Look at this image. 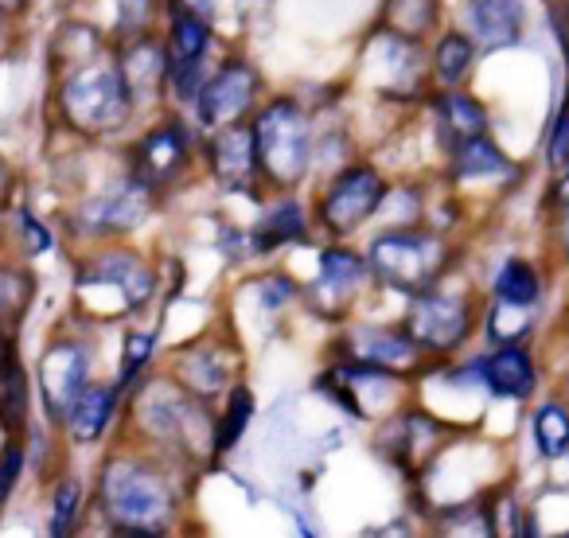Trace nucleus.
<instances>
[{
  "instance_id": "2f4dec72",
  "label": "nucleus",
  "mask_w": 569,
  "mask_h": 538,
  "mask_svg": "<svg viewBox=\"0 0 569 538\" xmlns=\"http://www.w3.org/2000/svg\"><path fill=\"white\" fill-rule=\"evenodd\" d=\"M149 351H152V336H129L126 367H121V375H126V379H121V382H129V379H133V371L144 363V359H149Z\"/></svg>"
},
{
  "instance_id": "cd10ccee",
  "label": "nucleus",
  "mask_w": 569,
  "mask_h": 538,
  "mask_svg": "<svg viewBox=\"0 0 569 538\" xmlns=\"http://www.w3.org/2000/svg\"><path fill=\"white\" fill-rule=\"evenodd\" d=\"M527 328H530V312H527V305L499 301V309L491 312V336H496V340L515 343L522 332H527Z\"/></svg>"
},
{
  "instance_id": "ddd939ff",
  "label": "nucleus",
  "mask_w": 569,
  "mask_h": 538,
  "mask_svg": "<svg viewBox=\"0 0 569 538\" xmlns=\"http://www.w3.org/2000/svg\"><path fill=\"white\" fill-rule=\"evenodd\" d=\"M351 343L359 348L363 363L387 367V371H406L418 359V340L413 336L382 332V328H363V332L351 336Z\"/></svg>"
},
{
  "instance_id": "c9c22d12",
  "label": "nucleus",
  "mask_w": 569,
  "mask_h": 538,
  "mask_svg": "<svg viewBox=\"0 0 569 538\" xmlns=\"http://www.w3.org/2000/svg\"><path fill=\"white\" fill-rule=\"evenodd\" d=\"M561 238H566V250H569V215H566V230H561Z\"/></svg>"
},
{
  "instance_id": "7ed1b4c3",
  "label": "nucleus",
  "mask_w": 569,
  "mask_h": 538,
  "mask_svg": "<svg viewBox=\"0 0 569 538\" xmlns=\"http://www.w3.org/2000/svg\"><path fill=\"white\" fill-rule=\"evenodd\" d=\"M445 261H449L445 246L433 235H418V230L382 235L371 250L375 278L390 289H402V293H426L441 278Z\"/></svg>"
},
{
  "instance_id": "f3484780",
  "label": "nucleus",
  "mask_w": 569,
  "mask_h": 538,
  "mask_svg": "<svg viewBox=\"0 0 569 538\" xmlns=\"http://www.w3.org/2000/svg\"><path fill=\"white\" fill-rule=\"evenodd\" d=\"M452 152H457V176H465V180H488V176L511 172L507 157L483 133L472 137V141H465V145H457Z\"/></svg>"
},
{
  "instance_id": "39448f33",
  "label": "nucleus",
  "mask_w": 569,
  "mask_h": 538,
  "mask_svg": "<svg viewBox=\"0 0 569 538\" xmlns=\"http://www.w3.org/2000/svg\"><path fill=\"white\" fill-rule=\"evenodd\" d=\"M410 336L421 348L449 351L468 336V305L460 297L418 293L410 309Z\"/></svg>"
},
{
  "instance_id": "f03ea898",
  "label": "nucleus",
  "mask_w": 569,
  "mask_h": 538,
  "mask_svg": "<svg viewBox=\"0 0 569 538\" xmlns=\"http://www.w3.org/2000/svg\"><path fill=\"white\" fill-rule=\"evenodd\" d=\"M309 121L293 98H277L253 121V157L277 183H297L309 168Z\"/></svg>"
},
{
  "instance_id": "bb28decb",
  "label": "nucleus",
  "mask_w": 569,
  "mask_h": 538,
  "mask_svg": "<svg viewBox=\"0 0 569 538\" xmlns=\"http://www.w3.org/2000/svg\"><path fill=\"white\" fill-rule=\"evenodd\" d=\"M468 67H472V43L460 40V36H449V40L437 48V79H441L445 87H457L468 74Z\"/></svg>"
},
{
  "instance_id": "a211bd4d",
  "label": "nucleus",
  "mask_w": 569,
  "mask_h": 538,
  "mask_svg": "<svg viewBox=\"0 0 569 538\" xmlns=\"http://www.w3.org/2000/svg\"><path fill=\"white\" fill-rule=\"evenodd\" d=\"M207 51V24L199 20V12H176L172 20V40H168V63L188 67L199 63ZM168 67V71H172Z\"/></svg>"
},
{
  "instance_id": "aec40b11",
  "label": "nucleus",
  "mask_w": 569,
  "mask_h": 538,
  "mask_svg": "<svg viewBox=\"0 0 569 538\" xmlns=\"http://www.w3.org/2000/svg\"><path fill=\"white\" fill-rule=\"evenodd\" d=\"M149 183H126V188L110 191V196L98 203V219H102V227H133V222H141V215L149 211Z\"/></svg>"
},
{
  "instance_id": "2eb2a0df",
  "label": "nucleus",
  "mask_w": 569,
  "mask_h": 538,
  "mask_svg": "<svg viewBox=\"0 0 569 538\" xmlns=\"http://www.w3.org/2000/svg\"><path fill=\"white\" fill-rule=\"evenodd\" d=\"M110 414H113V390H98V387L82 390L71 410H67L71 434L79 437V441H94L106 429V421H110Z\"/></svg>"
},
{
  "instance_id": "c756f323",
  "label": "nucleus",
  "mask_w": 569,
  "mask_h": 538,
  "mask_svg": "<svg viewBox=\"0 0 569 538\" xmlns=\"http://www.w3.org/2000/svg\"><path fill=\"white\" fill-rule=\"evenodd\" d=\"M79 484H71L67 480L63 488H59V496H56V515H51V535H67L71 530V522H74V515H79Z\"/></svg>"
},
{
  "instance_id": "20e7f679",
  "label": "nucleus",
  "mask_w": 569,
  "mask_h": 538,
  "mask_svg": "<svg viewBox=\"0 0 569 538\" xmlns=\"http://www.w3.org/2000/svg\"><path fill=\"white\" fill-rule=\"evenodd\" d=\"M63 110L87 133L113 129L129 113V87L118 67H87L63 87Z\"/></svg>"
},
{
  "instance_id": "1a4fd4ad",
  "label": "nucleus",
  "mask_w": 569,
  "mask_h": 538,
  "mask_svg": "<svg viewBox=\"0 0 569 538\" xmlns=\"http://www.w3.org/2000/svg\"><path fill=\"white\" fill-rule=\"evenodd\" d=\"M183 157H188V141L176 126H164L157 133H149L133 152V168H137V180L141 183H164L180 172Z\"/></svg>"
},
{
  "instance_id": "4be33fe9",
  "label": "nucleus",
  "mask_w": 569,
  "mask_h": 538,
  "mask_svg": "<svg viewBox=\"0 0 569 538\" xmlns=\"http://www.w3.org/2000/svg\"><path fill=\"white\" fill-rule=\"evenodd\" d=\"M183 379H188L199 395H214V390H222L230 379L227 356H222V351H211V348L191 351V356H183Z\"/></svg>"
},
{
  "instance_id": "412c9836",
  "label": "nucleus",
  "mask_w": 569,
  "mask_h": 538,
  "mask_svg": "<svg viewBox=\"0 0 569 538\" xmlns=\"http://www.w3.org/2000/svg\"><path fill=\"white\" fill-rule=\"evenodd\" d=\"M305 238V215L297 203H281L261 219L258 235H253V246L258 250H273V246H284V242H297Z\"/></svg>"
},
{
  "instance_id": "4468645a",
  "label": "nucleus",
  "mask_w": 569,
  "mask_h": 538,
  "mask_svg": "<svg viewBox=\"0 0 569 538\" xmlns=\"http://www.w3.org/2000/svg\"><path fill=\"white\" fill-rule=\"evenodd\" d=\"M519 24H522L519 0H472V28L480 36V43H488V48L511 43L519 36Z\"/></svg>"
},
{
  "instance_id": "b1692460",
  "label": "nucleus",
  "mask_w": 569,
  "mask_h": 538,
  "mask_svg": "<svg viewBox=\"0 0 569 538\" xmlns=\"http://www.w3.org/2000/svg\"><path fill=\"white\" fill-rule=\"evenodd\" d=\"M496 293H499V301L535 305L538 301V273L527 266V261H507L496 278Z\"/></svg>"
},
{
  "instance_id": "a878e982",
  "label": "nucleus",
  "mask_w": 569,
  "mask_h": 538,
  "mask_svg": "<svg viewBox=\"0 0 569 538\" xmlns=\"http://www.w3.org/2000/svg\"><path fill=\"white\" fill-rule=\"evenodd\" d=\"M0 421L9 429L24 421V379H20V367L12 359L0 363Z\"/></svg>"
},
{
  "instance_id": "0eeeda50",
  "label": "nucleus",
  "mask_w": 569,
  "mask_h": 538,
  "mask_svg": "<svg viewBox=\"0 0 569 538\" xmlns=\"http://www.w3.org/2000/svg\"><path fill=\"white\" fill-rule=\"evenodd\" d=\"M253 90H258V79H253L250 67L230 63L199 90V121L203 126H227L234 121L246 106L253 102Z\"/></svg>"
},
{
  "instance_id": "f257e3e1",
  "label": "nucleus",
  "mask_w": 569,
  "mask_h": 538,
  "mask_svg": "<svg viewBox=\"0 0 569 538\" xmlns=\"http://www.w3.org/2000/svg\"><path fill=\"white\" fill-rule=\"evenodd\" d=\"M102 507L129 535H157L172 515L168 484L137 465H113L102 476Z\"/></svg>"
},
{
  "instance_id": "423d86ee",
  "label": "nucleus",
  "mask_w": 569,
  "mask_h": 538,
  "mask_svg": "<svg viewBox=\"0 0 569 538\" xmlns=\"http://www.w3.org/2000/svg\"><path fill=\"white\" fill-rule=\"evenodd\" d=\"M382 180L371 168H348L320 203V215L332 230H356L382 203Z\"/></svg>"
},
{
  "instance_id": "dca6fc26",
  "label": "nucleus",
  "mask_w": 569,
  "mask_h": 538,
  "mask_svg": "<svg viewBox=\"0 0 569 538\" xmlns=\"http://www.w3.org/2000/svg\"><path fill=\"white\" fill-rule=\"evenodd\" d=\"M164 74H168V59L152 43H137L126 56V67H121V79H126L129 94H152L164 82Z\"/></svg>"
},
{
  "instance_id": "6ab92c4d",
  "label": "nucleus",
  "mask_w": 569,
  "mask_h": 538,
  "mask_svg": "<svg viewBox=\"0 0 569 538\" xmlns=\"http://www.w3.org/2000/svg\"><path fill=\"white\" fill-rule=\"evenodd\" d=\"M441 126H445V141L457 149V145H465L483 133V110L465 94H445L441 98Z\"/></svg>"
},
{
  "instance_id": "f8f14e48",
  "label": "nucleus",
  "mask_w": 569,
  "mask_h": 538,
  "mask_svg": "<svg viewBox=\"0 0 569 538\" xmlns=\"http://www.w3.org/2000/svg\"><path fill=\"white\" fill-rule=\"evenodd\" d=\"M480 371H483V382L503 398H527L530 390H535V367H530L527 351H519L515 343H507L503 351L483 359Z\"/></svg>"
},
{
  "instance_id": "393cba45",
  "label": "nucleus",
  "mask_w": 569,
  "mask_h": 538,
  "mask_svg": "<svg viewBox=\"0 0 569 538\" xmlns=\"http://www.w3.org/2000/svg\"><path fill=\"white\" fill-rule=\"evenodd\" d=\"M363 273H367V266H363V258H356V253H348V250L320 253V278H325V286L340 289V293L356 289Z\"/></svg>"
},
{
  "instance_id": "72a5a7b5",
  "label": "nucleus",
  "mask_w": 569,
  "mask_h": 538,
  "mask_svg": "<svg viewBox=\"0 0 569 538\" xmlns=\"http://www.w3.org/2000/svg\"><path fill=\"white\" fill-rule=\"evenodd\" d=\"M17 468H20V452L12 449V452H9V460H4V468H0V496H4V491H9L12 476H17Z\"/></svg>"
},
{
  "instance_id": "c85d7f7f",
  "label": "nucleus",
  "mask_w": 569,
  "mask_h": 538,
  "mask_svg": "<svg viewBox=\"0 0 569 538\" xmlns=\"http://www.w3.org/2000/svg\"><path fill=\"white\" fill-rule=\"evenodd\" d=\"M250 406H253V398L246 395V390H234V395H230V414L222 418V429H219V437H214V441H219V452L238 441L242 426L250 421Z\"/></svg>"
},
{
  "instance_id": "f704fd0d",
  "label": "nucleus",
  "mask_w": 569,
  "mask_h": 538,
  "mask_svg": "<svg viewBox=\"0 0 569 538\" xmlns=\"http://www.w3.org/2000/svg\"><path fill=\"white\" fill-rule=\"evenodd\" d=\"M24 0H0V12H17Z\"/></svg>"
},
{
  "instance_id": "9d476101",
  "label": "nucleus",
  "mask_w": 569,
  "mask_h": 538,
  "mask_svg": "<svg viewBox=\"0 0 569 538\" xmlns=\"http://www.w3.org/2000/svg\"><path fill=\"white\" fill-rule=\"evenodd\" d=\"M214 176L227 191H250L253 176H258V157H253V133L246 129H222L214 137Z\"/></svg>"
},
{
  "instance_id": "5701e85b",
  "label": "nucleus",
  "mask_w": 569,
  "mask_h": 538,
  "mask_svg": "<svg viewBox=\"0 0 569 538\" xmlns=\"http://www.w3.org/2000/svg\"><path fill=\"white\" fill-rule=\"evenodd\" d=\"M535 441L542 457H561L569 449V414L561 406H542L535 414Z\"/></svg>"
},
{
  "instance_id": "6e6552de",
  "label": "nucleus",
  "mask_w": 569,
  "mask_h": 538,
  "mask_svg": "<svg viewBox=\"0 0 569 538\" xmlns=\"http://www.w3.org/2000/svg\"><path fill=\"white\" fill-rule=\"evenodd\" d=\"M43 398H48L51 414H67L74 406V398L87 390V356L74 343H59L43 356L40 367Z\"/></svg>"
},
{
  "instance_id": "7c9ffc66",
  "label": "nucleus",
  "mask_w": 569,
  "mask_h": 538,
  "mask_svg": "<svg viewBox=\"0 0 569 538\" xmlns=\"http://www.w3.org/2000/svg\"><path fill=\"white\" fill-rule=\"evenodd\" d=\"M550 160H553V168H569V102H566V110H561L558 126H553Z\"/></svg>"
},
{
  "instance_id": "9b49d317",
  "label": "nucleus",
  "mask_w": 569,
  "mask_h": 538,
  "mask_svg": "<svg viewBox=\"0 0 569 538\" xmlns=\"http://www.w3.org/2000/svg\"><path fill=\"white\" fill-rule=\"evenodd\" d=\"M87 281H102V286L118 289L121 301H126V309L144 305L152 293V273L133 258V253H110V258H102L87 273Z\"/></svg>"
},
{
  "instance_id": "473e14b6",
  "label": "nucleus",
  "mask_w": 569,
  "mask_h": 538,
  "mask_svg": "<svg viewBox=\"0 0 569 538\" xmlns=\"http://www.w3.org/2000/svg\"><path fill=\"white\" fill-rule=\"evenodd\" d=\"M118 9H121V24L141 28L144 20H149V12H152V0H118Z\"/></svg>"
}]
</instances>
